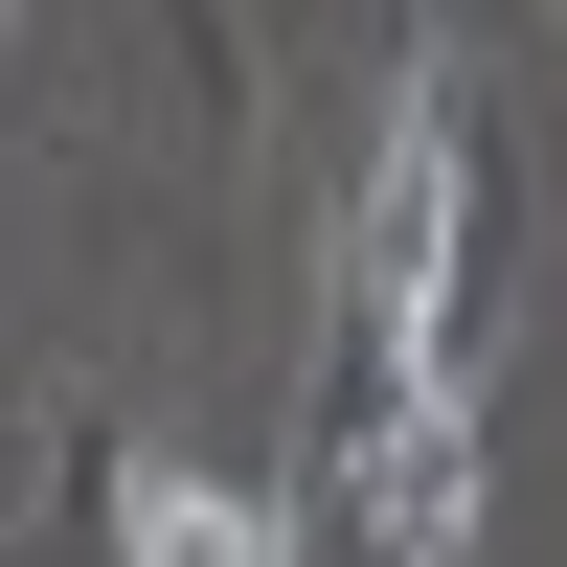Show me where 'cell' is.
<instances>
[{
    "label": "cell",
    "instance_id": "3",
    "mask_svg": "<svg viewBox=\"0 0 567 567\" xmlns=\"http://www.w3.org/2000/svg\"><path fill=\"white\" fill-rule=\"evenodd\" d=\"M91 567H296V499L227 454H114L91 477Z\"/></svg>",
    "mask_w": 567,
    "mask_h": 567
},
{
    "label": "cell",
    "instance_id": "2",
    "mask_svg": "<svg viewBox=\"0 0 567 567\" xmlns=\"http://www.w3.org/2000/svg\"><path fill=\"white\" fill-rule=\"evenodd\" d=\"M477 499H499L477 386H363L341 409V523H363V567H477Z\"/></svg>",
    "mask_w": 567,
    "mask_h": 567
},
{
    "label": "cell",
    "instance_id": "1",
    "mask_svg": "<svg viewBox=\"0 0 567 567\" xmlns=\"http://www.w3.org/2000/svg\"><path fill=\"white\" fill-rule=\"evenodd\" d=\"M454 91L409 69V114H386V159H363V205H341V318H363V386H477V227H454Z\"/></svg>",
    "mask_w": 567,
    "mask_h": 567
}]
</instances>
